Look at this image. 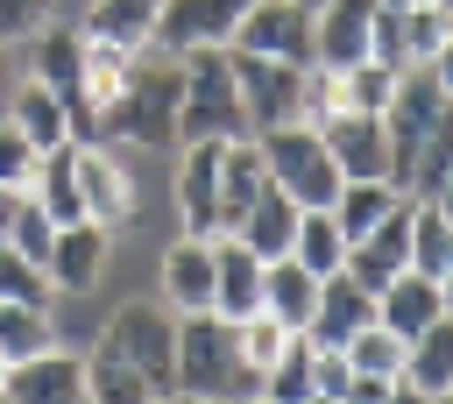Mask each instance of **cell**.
Returning a JSON list of instances; mask_svg holds the SVG:
<instances>
[{
	"label": "cell",
	"instance_id": "16",
	"mask_svg": "<svg viewBox=\"0 0 453 404\" xmlns=\"http://www.w3.org/2000/svg\"><path fill=\"white\" fill-rule=\"evenodd\" d=\"M361 326H375V298L347 276V269H333L326 284H319V305H311V326H304V340L311 347H347Z\"/></svg>",
	"mask_w": 453,
	"mask_h": 404
},
{
	"label": "cell",
	"instance_id": "24",
	"mask_svg": "<svg viewBox=\"0 0 453 404\" xmlns=\"http://www.w3.org/2000/svg\"><path fill=\"white\" fill-rule=\"evenodd\" d=\"M28 198H35L57 227H78V220H85V198H78V142H64V149H50V156L35 163Z\"/></svg>",
	"mask_w": 453,
	"mask_h": 404
},
{
	"label": "cell",
	"instance_id": "48",
	"mask_svg": "<svg viewBox=\"0 0 453 404\" xmlns=\"http://www.w3.org/2000/svg\"><path fill=\"white\" fill-rule=\"evenodd\" d=\"M389 404H432V397H425V390H411V383H396V390H389Z\"/></svg>",
	"mask_w": 453,
	"mask_h": 404
},
{
	"label": "cell",
	"instance_id": "57",
	"mask_svg": "<svg viewBox=\"0 0 453 404\" xmlns=\"http://www.w3.org/2000/svg\"><path fill=\"white\" fill-rule=\"evenodd\" d=\"M255 404H269V397H255Z\"/></svg>",
	"mask_w": 453,
	"mask_h": 404
},
{
	"label": "cell",
	"instance_id": "5",
	"mask_svg": "<svg viewBox=\"0 0 453 404\" xmlns=\"http://www.w3.org/2000/svg\"><path fill=\"white\" fill-rule=\"evenodd\" d=\"M248 142L262 149L269 184H283L297 206H333L340 198V170H333V156H326V142H319L311 120H283V128H262Z\"/></svg>",
	"mask_w": 453,
	"mask_h": 404
},
{
	"label": "cell",
	"instance_id": "13",
	"mask_svg": "<svg viewBox=\"0 0 453 404\" xmlns=\"http://www.w3.org/2000/svg\"><path fill=\"white\" fill-rule=\"evenodd\" d=\"M0 390H7V404H85V354L42 347V354L14 361Z\"/></svg>",
	"mask_w": 453,
	"mask_h": 404
},
{
	"label": "cell",
	"instance_id": "41",
	"mask_svg": "<svg viewBox=\"0 0 453 404\" xmlns=\"http://www.w3.org/2000/svg\"><path fill=\"white\" fill-rule=\"evenodd\" d=\"M57 21V0H0V43H35Z\"/></svg>",
	"mask_w": 453,
	"mask_h": 404
},
{
	"label": "cell",
	"instance_id": "29",
	"mask_svg": "<svg viewBox=\"0 0 453 404\" xmlns=\"http://www.w3.org/2000/svg\"><path fill=\"white\" fill-rule=\"evenodd\" d=\"M290 255L311 269V276H333L340 262H347V234H340V220L326 213V206H304V220H297V241H290Z\"/></svg>",
	"mask_w": 453,
	"mask_h": 404
},
{
	"label": "cell",
	"instance_id": "28",
	"mask_svg": "<svg viewBox=\"0 0 453 404\" xmlns=\"http://www.w3.org/2000/svg\"><path fill=\"white\" fill-rule=\"evenodd\" d=\"M85 404H156V397H149V383L134 376V361L99 340V347L85 354Z\"/></svg>",
	"mask_w": 453,
	"mask_h": 404
},
{
	"label": "cell",
	"instance_id": "23",
	"mask_svg": "<svg viewBox=\"0 0 453 404\" xmlns=\"http://www.w3.org/2000/svg\"><path fill=\"white\" fill-rule=\"evenodd\" d=\"M156 14H163V0H92L78 35L120 43V50H156Z\"/></svg>",
	"mask_w": 453,
	"mask_h": 404
},
{
	"label": "cell",
	"instance_id": "10",
	"mask_svg": "<svg viewBox=\"0 0 453 404\" xmlns=\"http://www.w3.org/2000/svg\"><path fill=\"white\" fill-rule=\"evenodd\" d=\"M368 298L382 291V284H396L403 269H411V198H396V213L389 220H375L361 241H347V262H340Z\"/></svg>",
	"mask_w": 453,
	"mask_h": 404
},
{
	"label": "cell",
	"instance_id": "59",
	"mask_svg": "<svg viewBox=\"0 0 453 404\" xmlns=\"http://www.w3.org/2000/svg\"><path fill=\"white\" fill-rule=\"evenodd\" d=\"M0 404H7V390H0Z\"/></svg>",
	"mask_w": 453,
	"mask_h": 404
},
{
	"label": "cell",
	"instance_id": "58",
	"mask_svg": "<svg viewBox=\"0 0 453 404\" xmlns=\"http://www.w3.org/2000/svg\"><path fill=\"white\" fill-rule=\"evenodd\" d=\"M403 7H418V0H403Z\"/></svg>",
	"mask_w": 453,
	"mask_h": 404
},
{
	"label": "cell",
	"instance_id": "14",
	"mask_svg": "<svg viewBox=\"0 0 453 404\" xmlns=\"http://www.w3.org/2000/svg\"><path fill=\"white\" fill-rule=\"evenodd\" d=\"M219 149L226 142H184V163H177V220L198 241L219 234Z\"/></svg>",
	"mask_w": 453,
	"mask_h": 404
},
{
	"label": "cell",
	"instance_id": "37",
	"mask_svg": "<svg viewBox=\"0 0 453 404\" xmlns=\"http://www.w3.org/2000/svg\"><path fill=\"white\" fill-rule=\"evenodd\" d=\"M234 347H241V369H248V383H262V369H276V354L290 347V333H283L269 312H255V319H241V326H234Z\"/></svg>",
	"mask_w": 453,
	"mask_h": 404
},
{
	"label": "cell",
	"instance_id": "21",
	"mask_svg": "<svg viewBox=\"0 0 453 404\" xmlns=\"http://www.w3.org/2000/svg\"><path fill=\"white\" fill-rule=\"evenodd\" d=\"M432 319H446V305H439V284H432V276L403 269L396 284H382V291H375V326H389L403 347H411Z\"/></svg>",
	"mask_w": 453,
	"mask_h": 404
},
{
	"label": "cell",
	"instance_id": "11",
	"mask_svg": "<svg viewBox=\"0 0 453 404\" xmlns=\"http://www.w3.org/2000/svg\"><path fill=\"white\" fill-rule=\"evenodd\" d=\"M368 21L375 0H319L311 7V71H354L368 57Z\"/></svg>",
	"mask_w": 453,
	"mask_h": 404
},
{
	"label": "cell",
	"instance_id": "46",
	"mask_svg": "<svg viewBox=\"0 0 453 404\" xmlns=\"http://www.w3.org/2000/svg\"><path fill=\"white\" fill-rule=\"evenodd\" d=\"M7 92H14V71H7V43H0V120H7Z\"/></svg>",
	"mask_w": 453,
	"mask_h": 404
},
{
	"label": "cell",
	"instance_id": "7",
	"mask_svg": "<svg viewBox=\"0 0 453 404\" xmlns=\"http://www.w3.org/2000/svg\"><path fill=\"white\" fill-rule=\"evenodd\" d=\"M226 50L283 57V64L311 71V7H297V0H248V14H241V28H234Z\"/></svg>",
	"mask_w": 453,
	"mask_h": 404
},
{
	"label": "cell",
	"instance_id": "53",
	"mask_svg": "<svg viewBox=\"0 0 453 404\" xmlns=\"http://www.w3.org/2000/svg\"><path fill=\"white\" fill-rule=\"evenodd\" d=\"M439 7H446V14H453V0H439Z\"/></svg>",
	"mask_w": 453,
	"mask_h": 404
},
{
	"label": "cell",
	"instance_id": "39",
	"mask_svg": "<svg viewBox=\"0 0 453 404\" xmlns=\"http://www.w3.org/2000/svg\"><path fill=\"white\" fill-rule=\"evenodd\" d=\"M446 28H453V14H446L439 0H418V7H403V43H411V64H425V57L446 43Z\"/></svg>",
	"mask_w": 453,
	"mask_h": 404
},
{
	"label": "cell",
	"instance_id": "34",
	"mask_svg": "<svg viewBox=\"0 0 453 404\" xmlns=\"http://www.w3.org/2000/svg\"><path fill=\"white\" fill-rule=\"evenodd\" d=\"M340 354H347V369H354V376H382V383H403V340H396L389 326H361V333H354Z\"/></svg>",
	"mask_w": 453,
	"mask_h": 404
},
{
	"label": "cell",
	"instance_id": "40",
	"mask_svg": "<svg viewBox=\"0 0 453 404\" xmlns=\"http://www.w3.org/2000/svg\"><path fill=\"white\" fill-rule=\"evenodd\" d=\"M50 241H57V220H50L35 198H21L14 227H7V248H21V255H35V262H50Z\"/></svg>",
	"mask_w": 453,
	"mask_h": 404
},
{
	"label": "cell",
	"instance_id": "49",
	"mask_svg": "<svg viewBox=\"0 0 453 404\" xmlns=\"http://www.w3.org/2000/svg\"><path fill=\"white\" fill-rule=\"evenodd\" d=\"M439 305H446V319H453V269L439 276Z\"/></svg>",
	"mask_w": 453,
	"mask_h": 404
},
{
	"label": "cell",
	"instance_id": "22",
	"mask_svg": "<svg viewBox=\"0 0 453 404\" xmlns=\"http://www.w3.org/2000/svg\"><path fill=\"white\" fill-rule=\"evenodd\" d=\"M7 128H14L35 156H50V149H64V142H71V113H64V106H57V92H50V85H35V78L7 92Z\"/></svg>",
	"mask_w": 453,
	"mask_h": 404
},
{
	"label": "cell",
	"instance_id": "42",
	"mask_svg": "<svg viewBox=\"0 0 453 404\" xmlns=\"http://www.w3.org/2000/svg\"><path fill=\"white\" fill-rule=\"evenodd\" d=\"M35 163H42V156H35V149H28V142H21V135L0 120V184L28 191V184H35Z\"/></svg>",
	"mask_w": 453,
	"mask_h": 404
},
{
	"label": "cell",
	"instance_id": "18",
	"mask_svg": "<svg viewBox=\"0 0 453 404\" xmlns=\"http://www.w3.org/2000/svg\"><path fill=\"white\" fill-rule=\"evenodd\" d=\"M50 284L64 291V298H85L92 284H99V269H106V227H92V220H78V227H57V241H50Z\"/></svg>",
	"mask_w": 453,
	"mask_h": 404
},
{
	"label": "cell",
	"instance_id": "6",
	"mask_svg": "<svg viewBox=\"0 0 453 404\" xmlns=\"http://www.w3.org/2000/svg\"><path fill=\"white\" fill-rule=\"evenodd\" d=\"M226 57H234V85H241L248 135L297 120V99H304V64H283V57H248V50H226Z\"/></svg>",
	"mask_w": 453,
	"mask_h": 404
},
{
	"label": "cell",
	"instance_id": "9",
	"mask_svg": "<svg viewBox=\"0 0 453 404\" xmlns=\"http://www.w3.org/2000/svg\"><path fill=\"white\" fill-rule=\"evenodd\" d=\"M248 0H163L156 14V50L184 57V50H226L241 28Z\"/></svg>",
	"mask_w": 453,
	"mask_h": 404
},
{
	"label": "cell",
	"instance_id": "44",
	"mask_svg": "<svg viewBox=\"0 0 453 404\" xmlns=\"http://www.w3.org/2000/svg\"><path fill=\"white\" fill-rule=\"evenodd\" d=\"M425 71H432V85H439V92H453V28H446V43L425 57Z\"/></svg>",
	"mask_w": 453,
	"mask_h": 404
},
{
	"label": "cell",
	"instance_id": "51",
	"mask_svg": "<svg viewBox=\"0 0 453 404\" xmlns=\"http://www.w3.org/2000/svg\"><path fill=\"white\" fill-rule=\"evenodd\" d=\"M304 404H340V397H304Z\"/></svg>",
	"mask_w": 453,
	"mask_h": 404
},
{
	"label": "cell",
	"instance_id": "25",
	"mask_svg": "<svg viewBox=\"0 0 453 404\" xmlns=\"http://www.w3.org/2000/svg\"><path fill=\"white\" fill-rule=\"evenodd\" d=\"M269 184V170H262V149L255 142H226L219 149V234L255 206V191Z\"/></svg>",
	"mask_w": 453,
	"mask_h": 404
},
{
	"label": "cell",
	"instance_id": "31",
	"mask_svg": "<svg viewBox=\"0 0 453 404\" xmlns=\"http://www.w3.org/2000/svg\"><path fill=\"white\" fill-rule=\"evenodd\" d=\"M42 347H57V319L42 305H0V361L14 369L28 354H42Z\"/></svg>",
	"mask_w": 453,
	"mask_h": 404
},
{
	"label": "cell",
	"instance_id": "43",
	"mask_svg": "<svg viewBox=\"0 0 453 404\" xmlns=\"http://www.w3.org/2000/svg\"><path fill=\"white\" fill-rule=\"evenodd\" d=\"M389 390H396V383H382V376H347L340 404H389Z\"/></svg>",
	"mask_w": 453,
	"mask_h": 404
},
{
	"label": "cell",
	"instance_id": "35",
	"mask_svg": "<svg viewBox=\"0 0 453 404\" xmlns=\"http://www.w3.org/2000/svg\"><path fill=\"white\" fill-rule=\"evenodd\" d=\"M134 57H142V50H120V43H92V35H85V99H92V106L113 99V92L127 85Z\"/></svg>",
	"mask_w": 453,
	"mask_h": 404
},
{
	"label": "cell",
	"instance_id": "8",
	"mask_svg": "<svg viewBox=\"0 0 453 404\" xmlns=\"http://www.w3.org/2000/svg\"><path fill=\"white\" fill-rule=\"evenodd\" d=\"M78 198H85V220L106 227V234H127L142 220V198H134V177L99 149V142H78Z\"/></svg>",
	"mask_w": 453,
	"mask_h": 404
},
{
	"label": "cell",
	"instance_id": "3",
	"mask_svg": "<svg viewBox=\"0 0 453 404\" xmlns=\"http://www.w3.org/2000/svg\"><path fill=\"white\" fill-rule=\"evenodd\" d=\"M248 383L241 347H234V319L219 312H177V397H219L234 404V390Z\"/></svg>",
	"mask_w": 453,
	"mask_h": 404
},
{
	"label": "cell",
	"instance_id": "54",
	"mask_svg": "<svg viewBox=\"0 0 453 404\" xmlns=\"http://www.w3.org/2000/svg\"><path fill=\"white\" fill-rule=\"evenodd\" d=\"M0 383H7V361H0Z\"/></svg>",
	"mask_w": 453,
	"mask_h": 404
},
{
	"label": "cell",
	"instance_id": "55",
	"mask_svg": "<svg viewBox=\"0 0 453 404\" xmlns=\"http://www.w3.org/2000/svg\"><path fill=\"white\" fill-rule=\"evenodd\" d=\"M156 404H177V397H156Z\"/></svg>",
	"mask_w": 453,
	"mask_h": 404
},
{
	"label": "cell",
	"instance_id": "19",
	"mask_svg": "<svg viewBox=\"0 0 453 404\" xmlns=\"http://www.w3.org/2000/svg\"><path fill=\"white\" fill-rule=\"evenodd\" d=\"M163 298L170 312H212V241L177 234L163 248Z\"/></svg>",
	"mask_w": 453,
	"mask_h": 404
},
{
	"label": "cell",
	"instance_id": "52",
	"mask_svg": "<svg viewBox=\"0 0 453 404\" xmlns=\"http://www.w3.org/2000/svg\"><path fill=\"white\" fill-rule=\"evenodd\" d=\"M432 404H453V390H446V397H432Z\"/></svg>",
	"mask_w": 453,
	"mask_h": 404
},
{
	"label": "cell",
	"instance_id": "50",
	"mask_svg": "<svg viewBox=\"0 0 453 404\" xmlns=\"http://www.w3.org/2000/svg\"><path fill=\"white\" fill-rule=\"evenodd\" d=\"M177 404H219V397H177Z\"/></svg>",
	"mask_w": 453,
	"mask_h": 404
},
{
	"label": "cell",
	"instance_id": "47",
	"mask_svg": "<svg viewBox=\"0 0 453 404\" xmlns=\"http://www.w3.org/2000/svg\"><path fill=\"white\" fill-rule=\"evenodd\" d=\"M425 206H439V213H446V220H453V177H446V184H439V191H432V198H425Z\"/></svg>",
	"mask_w": 453,
	"mask_h": 404
},
{
	"label": "cell",
	"instance_id": "17",
	"mask_svg": "<svg viewBox=\"0 0 453 404\" xmlns=\"http://www.w3.org/2000/svg\"><path fill=\"white\" fill-rule=\"evenodd\" d=\"M297 220H304V206H297L283 184H262V191H255V206H248V213H241L226 234H234V241H248L262 262H276V255H290V241H297Z\"/></svg>",
	"mask_w": 453,
	"mask_h": 404
},
{
	"label": "cell",
	"instance_id": "32",
	"mask_svg": "<svg viewBox=\"0 0 453 404\" xmlns=\"http://www.w3.org/2000/svg\"><path fill=\"white\" fill-rule=\"evenodd\" d=\"M311 340L304 333H290V347L276 354V369H262V397L269 404H304V397H319V383H311Z\"/></svg>",
	"mask_w": 453,
	"mask_h": 404
},
{
	"label": "cell",
	"instance_id": "4",
	"mask_svg": "<svg viewBox=\"0 0 453 404\" xmlns=\"http://www.w3.org/2000/svg\"><path fill=\"white\" fill-rule=\"evenodd\" d=\"M99 340L134 361V376L149 383V397H177V312H170V305L127 298V305L99 326Z\"/></svg>",
	"mask_w": 453,
	"mask_h": 404
},
{
	"label": "cell",
	"instance_id": "45",
	"mask_svg": "<svg viewBox=\"0 0 453 404\" xmlns=\"http://www.w3.org/2000/svg\"><path fill=\"white\" fill-rule=\"evenodd\" d=\"M21 198H28V191H14V184H0V241H7V227H14V213H21Z\"/></svg>",
	"mask_w": 453,
	"mask_h": 404
},
{
	"label": "cell",
	"instance_id": "30",
	"mask_svg": "<svg viewBox=\"0 0 453 404\" xmlns=\"http://www.w3.org/2000/svg\"><path fill=\"white\" fill-rule=\"evenodd\" d=\"M411 269L432 284L453 269V220L439 206H418V198H411Z\"/></svg>",
	"mask_w": 453,
	"mask_h": 404
},
{
	"label": "cell",
	"instance_id": "2",
	"mask_svg": "<svg viewBox=\"0 0 453 404\" xmlns=\"http://www.w3.org/2000/svg\"><path fill=\"white\" fill-rule=\"evenodd\" d=\"M184 142H248L241 85L226 50H184V106H177V149Z\"/></svg>",
	"mask_w": 453,
	"mask_h": 404
},
{
	"label": "cell",
	"instance_id": "27",
	"mask_svg": "<svg viewBox=\"0 0 453 404\" xmlns=\"http://www.w3.org/2000/svg\"><path fill=\"white\" fill-rule=\"evenodd\" d=\"M396 198H403V191H396L389 177H347V184H340V198H333L326 213L340 220V234H347V241H361L375 220H389V213H396Z\"/></svg>",
	"mask_w": 453,
	"mask_h": 404
},
{
	"label": "cell",
	"instance_id": "56",
	"mask_svg": "<svg viewBox=\"0 0 453 404\" xmlns=\"http://www.w3.org/2000/svg\"><path fill=\"white\" fill-rule=\"evenodd\" d=\"M297 7H319V0H297Z\"/></svg>",
	"mask_w": 453,
	"mask_h": 404
},
{
	"label": "cell",
	"instance_id": "12",
	"mask_svg": "<svg viewBox=\"0 0 453 404\" xmlns=\"http://www.w3.org/2000/svg\"><path fill=\"white\" fill-rule=\"evenodd\" d=\"M319 142H326L340 184H347V177H389V135H382V113H347V106H340L333 120H319Z\"/></svg>",
	"mask_w": 453,
	"mask_h": 404
},
{
	"label": "cell",
	"instance_id": "26",
	"mask_svg": "<svg viewBox=\"0 0 453 404\" xmlns=\"http://www.w3.org/2000/svg\"><path fill=\"white\" fill-rule=\"evenodd\" d=\"M403 383L425 390V397H446V390H453V319H432V326L403 347Z\"/></svg>",
	"mask_w": 453,
	"mask_h": 404
},
{
	"label": "cell",
	"instance_id": "15",
	"mask_svg": "<svg viewBox=\"0 0 453 404\" xmlns=\"http://www.w3.org/2000/svg\"><path fill=\"white\" fill-rule=\"evenodd\" d=\"M212 312L234 326L262 312V255L234 234H212Z\"/></svg>",
	"mask_w": 453,
	"mask_h": 404
},
{
	"label": "cell",
	"instance_id": "20",
	"mask_svg": "<svg viewBox=\"0 0 453 404\" xmlns=\"http://www.w3.org/2000/svg\"><path fill=\"white\" fill-rule=\"evenodd\" d=\"M319 284L326 276H311L297 255H276V262H262V312L283 333H304L311 326V305H319Z\"/></svg>",
	"mask_w": 453,
	"mask_h": 404
},
{
	"label": "cell",
	"instance_id": "36",
	"mask_svg": "<svg viewBox=\"0 0 453 404\" xmlns=\"http://www.w3.org/2000/svg\"><path fill=\"white\" fill-rule=\"evenodd\" d=\"M396 78H403V71H382L375 57H361L354 71H340V106H347V113H382L389 92H396Z\"/></svg>",
	"mask_w": 453,
	"mask_h": 404
},
{
	"label": "cell",
	"instance_id": "33",
	"mask_svg": "<svg viewBox=\"0 0 453 404\" xmlns=\"http://www.w3.org/2000/svg\"><path fill=\"white\" fill-rule=\"evenodd\" d=\"M0 305H57V284H50V269L35 262V255H21V248H7L0 241Z\"/></svg>",
	"mask_w": 453,
	"mask_h": 404
},
{
	"label": "cell",
	"instance_id": "38",
	"mask_svg": "<svg viewBox=\"0 0 453 404\" xmlns=\"http://www.w3.org/2000/svg\"><path fill=\"white\" fill-rule=\"evenodd\" d=\"M368 57L382 71H411V43H403V0H375V21H368Z\"/></svg>",
	"mask_w": 453,
	"mask_h": 404
},
{
	"label": "cell",
	"instance_id": "1",
	"mask_svg": "<svg viewBox=\"0 0 453 404\" xmlns=\"http://www.w3.org/2000/svg\"><path fill=\"white\" fill-rule=\"evenodd\" d=\"M177 106H184V57L142 50L127 85L92 106V142H142V149H177Z\"/></svg>",
	"mask_w": 453,
	"mask_h": 404
}]
</instances>
